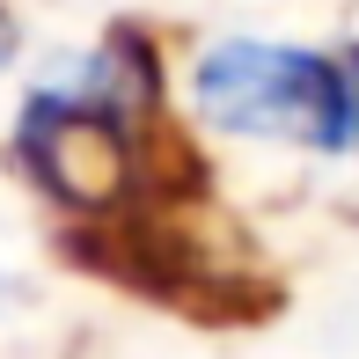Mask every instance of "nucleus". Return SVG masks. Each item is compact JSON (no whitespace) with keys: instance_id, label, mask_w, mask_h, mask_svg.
Here are the masks:
<instances>
[{"instance_id":"obj_1","label":"nucleus","mask_w":359,"mask_h":359,"mask_svg":"<svg viewBox=\"0 0 359 359\" xmlns=\"http://www.w3.org/2000/svg\"><path fill=\"white\" fill-rule=\"evenodd\" d=\"M147 133H154V118L110 103L95 81L67 74L22 95L8 133V169L67 220L118 227L133 220L147 191Z\"/></svg>"},{"instance_id":"obj_2","label":"nucleus","mask_w":359,"mask_h":359,"mask_svg":"<svg viewBox=\"0 0 359 359\" xmlns=\"http://www.w3.org/2000/svg\"><path fill=\"white\" fill-rule=\"evenodd\" d=\"M184 103L205 133L352 154V95L345 59L279 37H213L184 67Z\"/></svg>"},{"instance_id":"obj_3","label":"nucleus","mask_w":359,"mask_h":359,"mask_svg":"<svg viewBox=\"0 0 359 359\" xmlns=\"http://www.w3.org/2000/svg\"><path fill=\"white\" fill-rule=\"evenodd\" d=\"M15 59H22V15H15L8 0H0V74H8Z\"/></svg>"},{"instance_id":"obj_4","label":"nucleus","mask_w":359,"mask_h":359,"mask_svg":"<svg viewBox=\"0 0 359 359\" xmlns=\"http://www.w3.org/2000/svg\"><path fill=\"white\" fill-rule=\"evenodd\" d=\"M345 95H352V154H359V44H345Z\"/></svg>"}]
</instances>
